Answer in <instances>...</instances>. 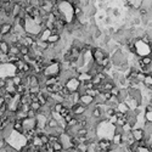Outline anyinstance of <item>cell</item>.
<instances>
[{
	"label": "cell",
	"mask_w": 152,
	"mask_h": 152,
	"mask_svg": "<svg viewBox=\"0 0 152 152\" xmlns=\"http://www.w3.org/2000/svg\"><path fill=\"white\" fill-rule=\"evenodd\" d=\"M94 102H95V98L90 96V95H88V94H81V98H79V103H82L83 106H85L86 108L88 107H90L91 105H94Z\"/></svg>",
	"instance_id": "obj_7"
},
{
	"label": "cell",
	"mask_w": 152,
	"mask_h": 152,
	"mask_svg": "<svg viewBox=\"0 0 152 152\" xmlns=\"http://www.w3.org/2000/svg\"><path fill=\"white\" fill-rule=\"evenodd\" d=\"M12 30H13V23H12V21H6L4 23H0V34H1L4 38L6 35H9Z\"/></svg>",
	"instance_id": "obj_4"
},
{
	"label": "cell",
	"mask_w": 152,
	"mask_h": 152,
	"mask_svg": "<svg viewBox=\"0 0 152 152\" xmlns=\"http://www.w3.org/2000/svg\"><path fill=\"white\" fill-rule=\"evenodd\" d=\"M29 108L33 110V111H35V112H38L39 110L42 108V106H40V103H39L38 101H30V102H29Z\"/></svg>",
	"instance_id": "obj_17"
},
{
	"label": "cell",
	"mask_w": 152,
	"mask_h": 152,
	"mask_svg": "<svg viewBox=\"0 0 152 152\" xmlns=\"http://www.w3.org/2000/svg\"><path fill=\"white\" fill-rule=\"evenodd\" d=\"M28 54H30V47L26 46V45H22L20 47V55L23 56V55H28Z\"/></svg>",
	"instance_id": "obj_18"
},
{
	"label": "cell",
	"mask_w": 152,
	"mask_h": 152,
	"mask_svg": "<svg viewBox=\"0 0 152 152\" xmlns=\"http://www.w3.org/2000/svg\"><path fill=\"white\" fill-rule=\"evenodd\" d=\"M65 84L68 90L71 93H74V91H79V89H81V81L77 78V77H72V78H68L65 81Z\"/></svg>",
	"instance_id": "obj_2"
},
{
	"label": "cell",
	"mask_w": 152,
	"mask_h": 152,
	"mask_svg": "<svg viewBox=\"0 0 152 152\" xmlns=\"http://www.w3.org/2000/svg\"><path fill=\"white\" fill-rule=\"evenodd\" d=\"M127 4L129 5L130 7H133V9L139 10L140 7H142L144 0H127Z\"/></svg>",
	"instance_id": "obj_9"
},
{
	"label": "cell",
	"mask_w": 152,
	"mask_h": 152,
	"mask_svg": "<svg viewBox=\"0 0 152 152\" xmlns=\"http://www.w3.org/2000/svg\"><path fill=\"white\" fill-rule=\"evenodd\" d=\"M139 63H141V65H145V66H150L151 63H152V56L151 55L142 56V57H140V60H139Z\"/></svg>",
	"instance_id": "obj_15"
},
{
	"label": "cell",
	"mask_w": 152,
	"mask_h": 152,
	"mask_svg": "<svg viewBox=\"0 0 152 152\" xmlns=\"http://www.w3.org/2000/svg\"><path fill=\"white\" fill-rule=\"evenodd\" d=\"M151 74H152V73H151Z\"/></svg>",
	"instance_id": "obj_29"
},
{
	"label": "cell",
	"mask_w": 152,
	"mask_h": 152,
	"mask_svg": "<svg viewBox=\"0 0 152 152\" xmlns=\"http://www.w3.org/2000/svg\"><path fill=\"white\" fill-rule=\"evenodd\" d=\"M136 152H152V151H151L146 145H145V146H139V145H138Z\"/></svg>",
	"instance_id": "obj_22"
},
{
	"label": "cell",
	"mask_w": 152,
	"mask_h": 152,
	"mask_svg": "<svg viewBox=\"0 0 152 152\" xmlns=\"http://www.w3.org/2000/svg\"><path fill=\"white\" fill-rule=\"evenodd\" d=\"M145 119L146 122L152 124V111H148V112H145Z\"/></svg>",
	"instance_id": "obj_21"
},
{
	"label": "cell",
	"mask_w": 152,
	"mask_h": 152,
	"mask_svg": "<svg viewBox=\"0 0 152 152\" xmlns=\"http://www.w3.org/2000/svg\"><path fill=\"white\" fill-rule=\"evenodd\" d=\"M112 144H113V146H119V145H122L123 144V139H122V133H118L116 131L115 135H113V138H112Z\"/></svg>",
	"instance_id": "obj_8"
},
{
	"label": "cell",
	"mask_w": 152,
	"mask_h": 152,
	"mask_svg": "<svg viewBox=\"0 0 152 152\" xmlns=\"http://www.w3.org/2000/svg\"><path fill=\"white\" fill-rule=\"evenodd\" d=\"M27 117H28V118H35V117H37V112L29 108L28 112H27Z\"/></svg>",
	"instance_id": "obj_23"
},
{
	"label": "cell",
	"mask_w": 152,
	"mask_h": 152,
	"mask_svg": "<svg viewBox=\"0 0 152 152\" xmlns=\"http://www.w3.org/2000/svg\"><path fill=\"white\" fill-rule=\"evenodd\" d=\"M151 105H152V100H151Z\"/></svg>",
	"instance_id": "obj_28"
},
{
	"label": "cell",
	"mask_w": 152,
	"mask_h": 152,
	"mask_svg": "<svg viewBox=\"0 0 152 152\" xmlns=\"http://www.w3.org/2000/svg\"><path fill=\"white\" fill-rule=\"evenodd\" d=\"M96 145L100 150V152H112V148H113V144H112V141L110 139H100Z\"/></svg>",
	"instance_id": "obj_3"
},
{
	"label": "cell",
	"mask_w": 152,
	"mask_h": 152,
	"mask_svg": "<svg viewBox=\"0 0 152 152\" xmlns=\"http://www.w3.org/2000/svg\"><path fill=\"white\" fill-rule=\"evenodd\" d=\"M11 79H12V84L15 85V86H17V85H20V84H22V78L21 77H18V76H12L11 77Z\"/></svg>",
	"instance_id": "obj_20"
},
{
	"label": "cell",
	"mask_w": 152,
	"mask_h": 152,
	"mask_svg": "<svg viewBox=\"0 0 152 152\" xmlns=\"http://www.w3.org/2000/svg\"><path fill=\"white\" fill-rule=\"evenodd\" d=\"M5 145H6V140L4 138H0V152L3 151V148L5 147Z\"/></svg>",
	"instance_id": "obj_25"
},
{
	"label": "cell",
	"mask_w": 152,
	"mask_h": 152,
	"mask_svg": "<svg viewBox=\"0 0 152 152\" xmlns=\"http://www.w3.org/2000/svg\"><path fill=\"white\" fill-rule=\"evenodd\" d=\"M9 49H10V43L3 39V40H0V52L3 54H7L9 52Z\"/></svg>",
	"instance_id": "obj_12"
},
{
	"label": "cell",
	"mask_w": 152,
	"mask_h": 152,
	"mask_svg": "<svg viewBox=\"0 0 152 152\" xmlns=\"http://www.w3.org/2000/svg\"><path fill=\"white\" fill-rule=\"evenodd\" d=\"M130 134H131V136L134 138V140L135 141H141V140H144L146 138V133H145V130L142 129V128H136V129H133L130 130Z\"/></svg>",
	"instance_id": "obj_6"
},
{
	"label": "cell",
	"mask_w": 152,
	"mask_h": 152,
	"mask_svg": "<svg viewBox=\"0 0 152 152\" xmlns=\"http://www.w3.org/2000/svg\"><path fill=\"white\" fill-rule=\"evenodd\" d=\"M40 91H42V86H40V85H34V86H29V88H28V93L39 94Z\"/></svg>",
	"instance_id": "obj_19"
},
{
	"label": "cell",
	"mask_w": 152,
	"mask_h": 152,
	"mask_svg": "<svg viewBox=\"0 0 152 152\" xmlns=\"http://www.w3.org/2000/svg\"><path fill=\"white\" fill-rule=\"evenodd\" d=\"M59 127V121L57 119H55L52 117L47 118V122H46V125H45V130L46 129H54V128Z\"/></svg>",
	"instance_id": "obj_10"
},
{
	"label": "cell",
	"mask_w": 152,
	"mask_h": 152,
	"mask_svg": "<svg viewBox=\"0 0 152 152\" xmlns=\"http://www.w3.org/2000/svg\"><path fill=\"white\" fill-rule=\"evenodd\" d=\"M102 115H103L102 110H101L99 106L95 105V107H94V108H93V111H91V116H93L94 118H96V119H100V118L102 117Z\"/></svg>",
	"instance_id": "obj_14"
},
{
	"label": "cell",
	"mask_w": 152,
	"mask_h": 152,
	"mask_svg": "<svg viewBox=\"0 0 152 152\" xmlns=\"http://www.w3.org/2000/svg\"><path fill=\"white\" fill-rule=\"evenodd\" d=\"M142 83H144V85H145V86H147L148 89H152V74L151 73L145 74V78H144Z\"/></svg>",
	"instance_id": "obj_16"
},
{
	"label": "cell",
	"mask_w": 152,
	"mask_h": 152,
	"mask_svg": "<svg viewBox=\"0 0 152 152\" xmlns=\"http://www.w3.org/2000/svg\"><path fill=\"white\" fill-rule=\"evenodd\" d=\"M71 111H72V113H73L74 117H82L85 113L86 107L78 102V103H73V105L71 106Z\"/></svg>",
	"instance_id": "obj_5"
},
{
	"label": "cell",
	"mask_w": 152,
	"mask_h": 152,
	"mask_svg": "<svg viewBox=\"0 0 152 152\" xmlns=\"http://www.w3.org/2000/svg\"><path fill=\"white\" fill-rule=\"evenodd\" d=\"M90 54H91L93 61L96 63V65H100L101 60L105 59L106 56H108V54L105 50H102L101 47H91V49H90Z\"/></svg>",
	"instance_id": "obj_1"
},
{
	"label": "cell",
	"mask_w": 152,
	"mask_h": 152,
	"mask_svg": "<svg viewBox=\"0 0 152 152\" xmlns=\"http://www.w3.org/2000/svg\"><path fill=\"white\" fill-rule=\"evenodd\" d=\"M115 112H116V108H113V107H108L107 111H106V115H107V117H111V116L115 115Z\"/></svg>",
	"instance_id": "obj_24"
},
{
	"label": "cell",
	"mask_w": 152,
	"mask_h": 152,
	"mask_svg": "<svg viewBox=\"0 0 152 152\" xmlns=\"http://www.w3.org/2000/svg\"><path fill=\"white\" fill-rule=\"evenodd\" d=\"M77 152H84V151H77Z\"/></svg>",
	"instance_id": "obj_27"
},
{
	"label": "cell",
	"mask_w": 152,
	"mask_h": 152,
	"mask_svg": "<svg viewBox=\"0 0 152 152\" xmlns=\"http://www.w3.org/2000/svg\"><path fill=\"white\" fill-rule=\"evenodd\" d=\"M116 110L117 111H121L122 113H128V112H129L130 110H129V107H128V105L127 103L124 102V101H119L118 103H117V107H116Z\"/></svg>",
	"instance_id": "obj_11"
},
{
	"label": "cell",
	"mask_w": 152,
	"mask_h": 152,
	"mask_svg": "<svg viewBox=\"0 0 152 152\" xmlns=\"http://www.w3.org/2000/svg\"><path fill=\"white\" fill-rule=\"evenodd\" d=\"M51 148H52L54 152H62L63 150H65V147H63L62 142H61L60 140L52 142V144H51Z\"/></svg>",
	"instance_id": "obj_13"
},
{
	"label": "cell",
	"mask_w": 152,
	"mask_h": 152,
	"mask_svg": "<svg viewBox=\"0 0 152 152\" xmlns=\"http://www.w3.org/2000/svg\"><path fill=\"white\" fill-rule=\"evenodd\" d=\"M110 118V123L111 124H116V122H117V117H116V115H113V116H111V117H108Z\"/></svg>",
	"instance_id": "obj_26"
}]
</instances>
